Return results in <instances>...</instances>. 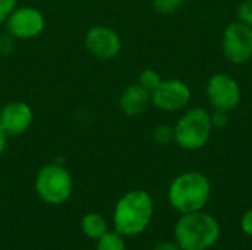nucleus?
<instances>
[{"label": "nucleus", "instance_id": "nucleus-13", "mask_svg": "<svg viewBox=\"0 0 252 250\" xmlns=\"http://www.w3.org/2000/svg\"><path fill=\"white\" fill-rule=\"evenodd\" d=\"M81 230L86 237H89L92 240H99L100 237H103L108 233V224L102 215L90 212L83 217Z\"/></svg>", "mask_w": 252, "mask_h": 250}, {"label": "nucleus", "instance_id": "nucleus-2", "mask_svg": "<svg viewBox=\"0 0 252 250\" xmlns=\"http://www.w3.org/2000/svg\"><path fill=\"white\" fill-rule=\"evenodd\" d=\"M176 243L183 250H207L220 237L217 220L202 211L183 214L174 228Z\"/></svg>", "mask_w": 252, "mask_h": 250}, {"label": "nucleus", "instance_id": "nucleus-11", "mask_svg": "<svg viewBox=\"0 0 252 250\" xmlns=\"http://www.w3.org/2000/svg\"><path fill=\"white\" fill-rule=\"evenodd\" d=\"M32 122V111L24 102H12L0 109V131L7 137L24 134Z\"/></svg>", "mask_w": 252, "mask_h": 250}, {"label": "nucleus", "instance_id": "nucleus-6", "mask_svg": "<svg viewBox=\"0 0 252 250\" xmlns=\"http://www.w3.org/2000/svg\"><path fill=\"white\" fill-rule=\"evenodd\" d=\"M6 27L13 38L31 40L37 37L44 28L43 13L31 6L13 9L6 18Z\"/></svg>", "mask_w": 252, "mask_h": 250}, {"label": "nucleus", "instance_id": "nucleus-22", "mask_svg": "<svg viewBox=\"0 0 252 250\" xmlns=\"http://www.w3.org/2000/svg\"><path fill=\"white\" fill-rule=\"evenodd\" d=\"M152 250H183L177 243H171V242H161L158 245H155V248Z\"/></svg>", "mask_w": 252, "mask_h": 250}, {"label": "nucleus", "instance_id": "nucleus-9", "mask_svg": "<svg viewBox=\"0 0 252 250\" xmlns=\"http://www.w3.org/2000/svg\"><path fill=\"white\" fill-rule=\"evenodd\" d=\"M190 99L189 87L180 80L161 81L159 85L152 91L151 100L161 111H179L188 105Z\"/></svg>", "mask_w": 252, "mask_h": 250}, {"label": "nucleus", "instance_id": "nucleus-14", "mask_svg": "<svg viewBox=\"0 0 252 250\" xmlns=\"http://www.w3.org/2000/svg\"><path fill=\"white\" fill-rule=\"evenodd\" d=\"M96 250H127L124 236L117 231H108L103 237L97 240Z\"/></svg>", "mask_w": 252, "mask_h": 250}, {"label": "nucleus", "instance_id": "nucleus-23", "mask_svg": "<svg viewBox=\"0 0 252 250\" xmlns=\"http://www.w3.org/2000/svg\"><path fill=\"white\" fill-rule=\"evenodd\" d=\"M211 122H213V124H216V125H223V124H226V116H224V112H221V111H217V113L214 115V118L211 119Z\"/></svg>", "mask_w": 252, "mask_h": 250}, {"label": "nucleus", "instance_id": "nucleus-17", "mask_svg": "<svg viewBox=\"0 0 252 250\" xmlns=\"http://www.w3.org/2000/svg\"><path fill=\"white\" fill-rule=\"evenodd\" d=\"M183 0H154V7L161 15H170L173 13Z\"/></svg>", "mask_w": 252, "mask_h": 250}, {"label": "nucleus", "instance_id": "nucleus-24", "mask_svg": "<svg viewBox=\"0 0 252 250\" xmlns=\"http://www.w3.org/2000/svg\"><path fill=\"white\" fill-rule=\"evenodd\" d=\"M6 134L3 133V131H0V155L4 152V149H6Z\"/></svg>", "mask_w": 252, "mask_h": 250}, {"label": "nucleus", "instance_id": "nucleus-20", "mask_svg": "<svg viewBox=\"0 0 252 250\" xmlns=\"http://www.w3.org/2000/svg\"><path fill=\"white\" fill-rule=\"evenodd\" d=\"M241 227H242V231H244L247 236L252 237V209L247 211V212L244 214V217H242V220H241Z\"/></svg>", "mask_w": 252, "mask_h": 250}, {"label": "nucleus", "instance_id": "nucleus-10", "mask_svg": "<svg viewBox=\"0 0 252 250\" xmlns=\"http://www.w3.org/2000/svg\"><path fill=\"white\" fill-rule=\"evenodd\" d=\"M86 47L93 56L108 60L120 53L121 38L112 28L96 25L86 34Z\"/></svg>", "mask_w": 252, "mask_h": 250}, {"label": "nucleus", "instance_id": "nucleus-21", "mask_svg": "<svg viewBox=\"0 0 252 250\" xmlns=\"http://www.w3.org/2000/svg\"><path fill=\"white\" fill-rule=\"evenodd\" d=\"M13 50V40L12 35H1L0 37V53H10Z\"/></svg>", "mask_w": 252, "mask_h": 250}, {"label": "nucleus", "instance_id": "nucleus-7", "mask_svg": "<svg viewBox=\"0 0 252 250\" xmlns=\"http://www.w3.org/2000/svg\"><path fill=\"white\" fill-rule=\"evenodd\" d=\"M224 55L235 63H244L252 56V27L233 22L224 31Z\"/></svg>", "mask_w": 252, "mask_h": 250}, {"label": "nucleus", "instance_id": "nucleus-15", "mask_svg": "<svg viewBox=\"0 0 252 250\" xmlns=\"http://www.w3.org/2000/svg\"><path fill=\"white\" fill-rule=\"evenodd\" d=\"M159 83H161V78H159V75L154 69H146L139 77V84L142 87H145L151 93L159 85Z\"/></svg>", "mask_w": 252, "mask_h": 250}, {"label": "nucleus", "instance_id": "nucleus-3", "mask_svg": "<svg viewBox=\"0 0 252 250\" xmlns=\"http://www.w3.org/2000/svg\"><path fill=\"white\" fill-rule=\"evenodd\" d=\"M210 194V181L201 172H185L174 178L168 189V200L171 206L182 214L202 211Z\"/></svg>", "mask_w": 252, "mask_h": 250}, {"label": "nucleus", "instance_id": "nucleus-4", "mask_svg": "<svg viewBox=\"0 0 252 250\" xmlns=\"http://www.w3.org/2000/svg\"><path fill=\"white\" fill-rule=\"evenodd\" d=\"M34 186L40 199L49 205H61L66 202L74 187L69 171L59 164L43 167L35 177Z\"/></svg>", "mask_w": 252, "mask_h": 250}, {"label": "nucleus", "instance_id": "nucleus-18", "mask_svg": "<svg viewBox=\"0 0 252 250\" xmlns=\"http://www.w3.org/2000/svg\"><path fill=\"white\" fill-rule=\"evenodd\" d=\"M238 16L241 22L252 27V0H245L238 7Z\"/></svg>", "mask_w": 252, "mask_h": 250}, {"label": "nucleus", "instance_id": "nucleus-8", "mask_svg": "<svg viewBox=\"0 0 252 250\" xmlns=\"http://www.w3.org/2000/svg\"><path fill=\"white\" fill-rule=\"evenodd\" d=\"M207 96L210 99V103L217 111L227 112L238 106L241 100V90L238 83L232 77L226 74H217L208 81Z\"/></svg>", "mask_w": 252, "mask_h": 250}, {"label": "nucleus", "instance_id": "nucleus-1", "mask_svg": "<svg viewBox=\"0 0 252 250\" xmlns=\"http://www.w3.org/2000/svg\"><path fill=\"white\" fill-rule=\"evenodd\" d=\"M154 215V200L145 190L126 193L114 209V228L124 237L142 234L151 224Z\"/></svg>", "mask_w": 252, "mask_h": 250}, {"label": "nucleus", "instance_id": "nucleus-12", "mask_svg": "<svg viewBox=\"0 0 252 250\" xmlns=\"http://www.w3.org/2000/svg\"><path fill=\"white\" fill-rule=\"evenodd\" d=\"M149 100H151V91H148L140 84H131L121 94L120 108L126 115L134 116L146 111Z\"/></svg>", "mask_w": 252, "mask_h": 250}, {"label": "nucleus", "instance_id": "nucleus-19", "mask_svg": "<svg viewBox=\"0 0 252 250\" xmlns=\"http://www.w3.org/2000/svg\"><path fill=\"white\" fill-rule=\"evenodd\" d=\"M18 0H0V22L6 21L10 12L15 9Z\"/></svg>", "mask_w": 252, "mask_h": 250}, {"label": "nucleus", "instance_id": "nucleus-16", "mask_svg": "<svg viewBox=\"0 0 252 250\" xmlns=\"http://www.w3.org/2000/svg\"><path fill=\"white\" fill-rule=\"evenodd\" d=\"M152 136H154L157 143L167 144L174 139V130L171 127H168V125H158V127L154 128Z\"/></svg>", "mask_w": 252, "mask_h": 250}, {"label": "nucleus", "instance_id": "nucleus-5", "mask_svg": "<svg viewBox=\"0 0 252 250\" xmlns=\"http://www.w3.org/2000/svg\"><path fill=\"white\" fill-rule=\"evenodd\" d=\"M211 116L202 108H195L183 115L176 124L174 141L186 150H196L207 144L211 133Z\"/></svg>", "mask_w": 252, "mask_h": 250}]
</instances>
